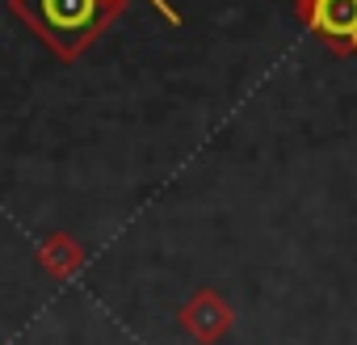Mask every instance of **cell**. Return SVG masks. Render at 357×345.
Masks as SVG:
<instances>
[{
    "label": "cell",
    "instance_id": "6",
    "mask_svg": "<svg viewBox=\"0 0 357 345\" xmlns=\"http://www.w3.org/2000/svg\"><path fill=\"white\" fill-rule=\"evenodd\" d=\"M298 5H307V0H294V9H298Z\"/></svg>",
    "mask_w": 357,
    "mask_h": 345
},
{
    "label": "cell",
    "instance_id": "4",
    "mask_svg": "<svg viewBox=\"0 0 357 345\" xmlns=\"http://www.w3.org/2000/svg\"><path fill=\"white\" fill-rule=\"evenodd\" d=\"M43 261H47V270H55V274L63 278V274H72V270H76L80 249H76L68 236H55V240H47V244H43Z\"/></svg>",
    "mask_w": 357,
    "mask_h": 345
},
{
    "label": "cell",
    "instance_id": "1",
    "mask_svg": "<svg viewBox=\"0 0 357 345\" xmlns=\"http://www.w3.org/2000/svg\"><path fill=\"white\" fill-rule=\"evenodd\" d=\"M126 5L130 0H9V9L68 64L80 59Z\"/></svg>",
    "mask_w": 357,
    "mask_h": 345
},
{
    "label": "cell",
    "instance_id": "2",
    "mask_svg": "<svg viewBox=\"0 0 357 345\" xmlns=\"http://www.w3.org/2000/svg\"><path fill=\"white\" fill-rule=\"evenodd\" d=\"M298 22L332 55H357V0H307L298 5Z\"/></svg>",
    "mask_w": 357,
    "mask_h": 345
},
{
    "label": "cell",
    "instance_id": "3",
    "mask_svg": "<svg viewBox=\"0 0 357 345\" xmlns=\"http://www.w3.org/2000/svg\"><path fill=\"white\" fill-rule=\"evenodd\" d=\"M185 324H190V328H198L202 337H211V332L227 328V307H219V303H215V295H198V299L185 307Z\"/></svg>",
    "mask_w": 357,
    "mask_h": 345
},
{
    "label": "cell",
    "instance_id": "5",
    "mask_svg": "<svg viewBox=\"0 0 357 345\" xmlns=\"http://www.w3.org/2000/svg\"><path fill=\"white\" fill-rule=\"evenodd\" d=\"M151 5H155V9H160V17H164V22H168V26H176V22H181V17H176V9H172V5H168V0H151Z\"/></svg>",
    "mask_w": 357,
    "mask_h": 345
}]
</instances>
